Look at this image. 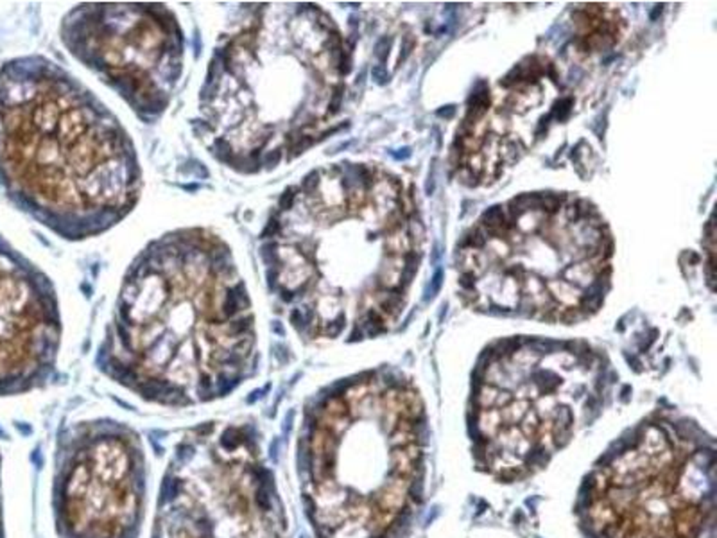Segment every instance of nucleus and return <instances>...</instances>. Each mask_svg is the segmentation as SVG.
I'll list each match as a JSON object with an SVG mask.
<instances>
[{"label":"nucleus","instance_id":"f257e3e1","mask_svg":"<svg viewBox=\"0 0 717 538\" xmlns=\"http://www.w3.org/2000/svg\"><path fill=\"white\" fill-rule=\"evenodd\" d=\"M255 316L230 249L203 228L153 243L131 266L105 352L142 399L194 406L230 393L255 364Z\"/></svg>","mask_w":717,"mask_h":538},{"label":"nucleus","instance_id":"f03ea898","mask_svg":"<svg viewBox=\"0 0 717 538\" xmlns=\"http://www.w3.org/2000/svg\"><path fill=\"white\" fill-rule=\"evenodd\" d=\"M0 93V167L63 236L99 233L137 205L133 142L88 89L36 65Z\"/></svg>","mask_w":717,"mask_h":538},{"label":"nucleus","instance_id":"7ed1b4c3","mask_svg":"<svg viewBox=\"0 0 717 538\" xmlns=\"http://www.w3.org/2000/svg\"><path fill=\"white\" fill-rule=\"evenodd\" d=\"M302 497L316 538H386L424 470V406L391 375L344 383L307 415Z\"/></svg>","mask_w":717,"mask_h":538},{"label":"nucleus","instance_id":"20e7f679","mask_svg":"<svg viewBox=\"0 0 717 538\" xmlns=\"http://www.w3.org/2000/svg\"><path fill=\"white\" fill-rule=\"evenodd\" d=\"M303 6H261L248 24L228 34L201 90L203 126L221 160L246 173L280 164L316 142L311 124L291 102L294 59L302 54Z\"/></svg>","mask_w":717,"mask_h":538},{"label":"nucleus","instance_id":"39448f33","mask_svg":"<svg viewBox=\"0 0 717 538\" xmlns=\"http://www.w3.org/2000/svg\"><path fill=\"white\" fill-rule=\"evenodd\" d=\"M563 345L533 337L509 355L488 348L479 359L472 409L475 450L481 468L497 479L518 481L540 470L599 406V390L565 377L579 366L596 364L590 348L563 374L543 366L547 353Z\"/></svg>","mask_w":717,"mask_h":538},{"label":"nucleus","instance_id":"423d86ee","mask_svg":"<svg viewBox=\"0 0 717 538\" xmlns=\"http://www.w3.org/2000/svg\"><path fill=\"white\" fill-rule=\"evenodd\" d=\"M587 517L597 538H716L714 449L644 425L592 475Z\"/></svg>","mask_w":717,"mask_h":538},{"label":"nucleus","instance_id":"0eeeda50","mask_svg":"<svg viewBox=\"0 0 717 538\" xmlns=\"http://www.w3.org/2000/svg\"><path fill=\"white\" fill-rule=\"evenodd\" d=\"M153 538H289L262 442L249 425H205L176 445Z\"/></svg>","mask_w":717,"mask_h":538},{"label":"nucleus","instance_id":"6e6552de","mask_svg":"<svg viewBox=\"0 0 717 538\" xmlns=\"http://www.w3.org/2000/svg\"><path fill=\"white\" fill-rule=\"evenodd\" d=\"M52 493L59 538H137L147 493L139 436L115 422L81 425L59 447Z\"/></svg>","mask_w":717,"mask_h":538},{"label":"nucleus","instance_id":"1a4fd4ad","mask_svg":"<svg viewBox=\"0 0 717 538\" xmlns=\"http://www.w3.org/2000/svg\"><path fill=\"white\" fill-rule=\"evenodd\" d=\"M74 54L144 114L167 106L183 67V33L162 6H83L65 20Z\"/></svg>","mask_w":717,"mask_h":538},{"label":"nucleus","instance_id":"9d476101","mask_svg":"<svg viewBox=\"0 0 717 538\" xmlns=\"http://www.w3.org/2000/svg\"><path fill=\"white\" fill-rule=\"evenodd\" d=\"M562 275L563 280H565L566 284L578 287L579 291L587 289V287L594 282V278L597 277L596 269L590 264V261H581L576 262V264L566 266V268L563 269Z\"/></svg>","mask_w":717,"mask_h":538},{"label":"nucleus","instance_id":"9b49d317","mask_svg":"<svg viewBox=\"0 0 717 538\" xmlns=\"http://www.w3.org/2000/svg\"><path fill=\"white\" fill-rule=\"evenodd\" d=\"M549 295L553 296L554 302H558L562 307H578L579 298H581V291L578 287L566 284L565 280H550L546 284Z\"/></svg>","mask_w":717,"mask_h":538},{"label":"nucleus","instance_id":"f8f14e48","mask_svg":"<svg viewBox=\"0 0 717 538\" xmlns=\"http://www.w3.org/2000/svg\"><path fill=\"white\" fill-rule=\"evenodd\" d=\"M403 291L402 289H378L375 293L382 314L396 318L403 309Z\"/></svg>","mask_w":717,"mask_h":538},{"label":"nucleus","instance_id":"ddd939ff","mask_svg":"<svg viewBox=\"0 0 717 538\" xmlns=\"http://www.w3.org/2000/svg\"><path fill=\"white\" fill-rule=\"evenodd\" d=\"M384 249L387 256H403L409 252H413V240L409 239L407 231H393L387 233L384 240Z\"/></svg>","mask_w":717,"mask_h":538},{"label":"nucleus","instance_id":"4468645a","mask_svg":"<svg viewBox=\"0 0 717 538\" xmlns=\"http://www.w3.org/2000/svg\"><path fill=\"white\" fill-rule=\"evenodd\" d=\"M418 266L419 255H416V252H409L407 255H403V268L400 271V289L406 291L411 286L413 278L416 277V271H418Z\"/></svg>","mask_w":717,"mask_h":538},{"label":"nucleus","instance_id":"2eb2a0df","mask_svg":"<svg viewBox=\"0 0 717 538\" xmlns=\"http://www.w3.org/2000/svg\"><path fill=\"white\" fill-rule=\"evenodd\" d=\"M521 149H524V146L521 144V140H511V139H500V158L502 162H506L508 165L515 164V162L521 160Z\"/></svg>","mask_w":717,"mask_h":538},{"label":"nucleus","instance_id":"dca6fc26","mask_svg":"<svg viewBox=\"0 0 717 538\" xmlns=\"http://www.w3.org/2000/svg\"><path fill=\"white\" fill-rule=\"evenodd\" d=\"M572 106H574V101H572L571 97H562V99H558V101L553 105L550 117L556 118L558 122H565L566 118L571 117Z\"/></svg>","mask_w":717,"mask_h":538},{"label":"nucleus","instance_id":"f3484780","mask_svg":"<svg viewBox=\"0 0 717 538\" xmlns=\"http://www.w3.org/2000/svg\"><path fill=\"white\" fill-rule=\"evenodd\" d=\"M443 278H445L443 269L438 268L436 273H434V277L431 278V282H429V286L425 287L424 302H431V300L436 298V295L441 291V286H443Z\"/></svg>","mask_w":717,"mask_h":538},{"label":"nucleus","instance_id":"a211bd4d","mask_svg":"<svg viewBox=\"0 0 717 538\" xmlns=\"http://www.w3.org/2000/svg\"><path fill=\"white\" fill-rule=\"evenodd\" d=\"M522 282H524V295L529 296V298H533V296L540 295V293H543V291L547 289L546 282L538 277L524 278Z\"/></svg>","mask_w":717,"mask_h":538},{"label":"nucleus","instance_id":"6ab92c4d","mask_svg":"<svg viewBox=\"0 0 717 538\" xmlns=\"http://www.w3.org/2000/svg\"><path fill=\"white\" fill-rule=\"evenodd\" d=\"M407 236H409V239L413 240V244L418 240V243H422L425 237V228L424 224H422V221L416 217H411L409 221H407Z\"/></svg>","mask_w":717,"mask_h":538},{"label":"nucleus","instance_id":"aec40b11","mask_svg":"<svg viewBox=\"0 0 717 538\" xmlns=\"http://www.w3.org/2000/svg\"><path fill=\"white\" fill-rule=\"evenodd\" d=\"M391 45H393V38H391V36H384V38L378 40L377 45H375V56H377L380 63H386L387 58H390Z\"/></svg>","mask_w":717,"mask_h":538},{"label":"nucleus","instance_id":"412c9836","mask_svg":"<svg viewBox=\"0 0 717 538\" xmlns=\"http://www.w3.org/2000/svg\"><path fill=\"white\" fill-rule=\"evenodd\" d=\"M457 178H459V181H461L463 185H466V187H477L479 183H481V176L475 174L474 171H470L466 165H461L459 173H457Z\"/></svg>","mask_w":717,"mask_h":538},{"label":"nucleus","instance_id":"4be33fe9","mask_svg":"<svg viewBox=\"0 0 717 538\" xmlns=\"http://www.w3.org/2000/svg\"><path fill=\"white\" fill-rule=\"evenodd\" d=\"M466 167L470 169V171H474L475 174H479V176H483V171H484V158L481 153H474V155H468V158H466Z\"/></svg>","mask_w":717,"mask_h":538},{"label":"nucleus","instance_id":"5701e85b","mask_svg":"<svg viewBox=\"0 0 717 538\" xmlns=\"http://www.w3.org/2000/svg\"><path fill=\"white\" fill-rule=\"evenodd\" d=\"M416 42L415 38H413L411 34H407V36H403L402 40V45H400V56H399V65H402L403 61H406L409 56H411L413 49H415Z\"/></svg>","mask_w":717,"mask_h":538},{"label":"nucleus","instance_id":"b1692460","mask_svg":"<svg viewBox=\"0 0 717 538\" xmlns=\"http://www.w3.org/2000/svg\"><path fill=\"white\" fill-rule=\"evenodd\" d=\"M371 77H373V81L378 86H384V84H387L391 81L390 72H387V68L384 67V65H375V67L371 68Z\"/></svg>","mask_w":717,"mask_h":538},{"label":"nucleus","instance_id":"393cba45","mask_svg":"<svg viewBox=\"0 0 717 538\" xmlns=\"http://www.w3.org/2000/svg\"><path fill=\"white\" fill-rule=\"evenodd\" d=\"M459 286L463 291H474L477 286V275L472 273V271H463L459 275Z\"/></svg>","mask_w":717,"mask_h":538},{"label":"nucleus","instance_id":"a878e982","mask_svg":"<svg viewBox=\"0 0 717 538\" xmlns=\"http://www.w3.org/2000/svg\"><path fill=\"white\" fill-rule=\"evenodd\" d=\"M456 112H457L456 105H447V106H443V108L438 109L436 115L440 118H445V121H450V118H454Z\"/></svg>","mask_w":717,"mask_h":538},{"label":"nucleus","instance_id":"bb28decb","mask_svg":"<svg viewBox=\"0 0 717 538\" xmlns=\"http://www.w3.org/2000/svg\"><path fill=\"white\" fill-rule=\"evenodd\" d=\"M553 121V117L549 115H543V117H540V121H538V128H537V137L540 139L541 134L547 133V128H549V122Z\"/></svg>","mask_w":717,"mask_h":538},{"label":"nucleus","instance_id":"cd10ccee","mask_svg":"<svg viewBox=\"0 0 717 538\" xmlns=\"http://www.w3.org/2000/svg\"><path fill=\"white\" fill-rule=\"evenodd\" d=\"M391 155H393L394 160L403 162V160H409V158H411L413 151H411V148H402V149H396V151H393Z\"/></svg>","mask_w":717,"mask_h":538},{"label":"nucleus","instance_id":"c85d7f7f","mask_svg":"<svg viewBox=\"0 0 717 538\" xmlns=\"http://www.w3.org/2000/svg\"><path fill=\"white\" fill-rule=\"evenodd\" d=\"M681 261H688V264H691V266H696V264H700L701 259H700V255H697V253L685 252L684 255H681Z\"/></svg>","mask_w":717,"mask_h":538},{"label":"nucleus","instance_id":"c756f323","mask_svg":"<svg viewBox=\"0 0 717 538\" xmlns=\"http://www.w3.org/2000/svg\"><path fill=\"white\" fill-rule=\"evenodd\" d=\"M488 312H490V314H497V316H499V314H511V309L500 307V305H490V307H488Z\"/></svg>","mask_w":717,"mask_h":538},{"label":"nucleus","instance_id":"7c9ffc66","mask_svg":"<svg viewBox=\"0 0 717 538\" xmlns=\"http://www.w3.org/2000/svg\"><path fill=\"white\" fill-rule=\"evenodd\" d=\"M434 189H436V181H434V171H431L427 178V185H425V192L431 196V194L434 192Z\"/></svg>","mask_w":717,"mask_h":538},{"label":"nucleus","instance_id":"2f4dec72","mask_svg":"<svg viewBox=\"0 0 717 538\" xmlns=\"http://www.w3.org/2000/svg\"><path fill=\"white\" fill-rule=\"evenodd\" d=\"M662 13H663V4H656L653 8V11H651V13H649V20L651 22L658 20L660 15H662Z\"/></svg>","mask_w":717,"mask_h":538},{"label":"nucleus","instance_id":"473e14b6","mask_svg":"<svg viewBox=\"0 0 717 538\" xmlns=\"http://www.w3.org/2000/svg\"><path fill=\"white\" fill-rule=\"evenodd\" d=\"M579 148H581V142H579L576 148H572L571 153V160L576 162V164H579V160H581V151H579Z\"/></svg>","mask_w":717,"mask_h":538},{"label":"nucleus","instance_id":"72a5a7b5","mask_svg":"<svg viewBox=\"0 0 717 538\" xmlns=\"http://www.w3.org/2000/svg\"><path fill=\"white\" fill-rule=\"evenodd\" d=\"M440 256H441L440 244H434V249H432V259H431L432 264H438V262H440Z\"/></svg>","mask_w":717,"mask_h":538},{"label":"nucleus","instance_id":"f704fd0d","mask_svg":"<svg viewBox=\"0 0 717 538\" xmlns=\"http://www.w3.org/2000/svg\"><path fill=\"white\" fill-rule=\"evenodd\" d=\"M0 538H4V518H2V500H0Z\"/></svg>","mask_w":717,"mask_h":538}]
</instances>
